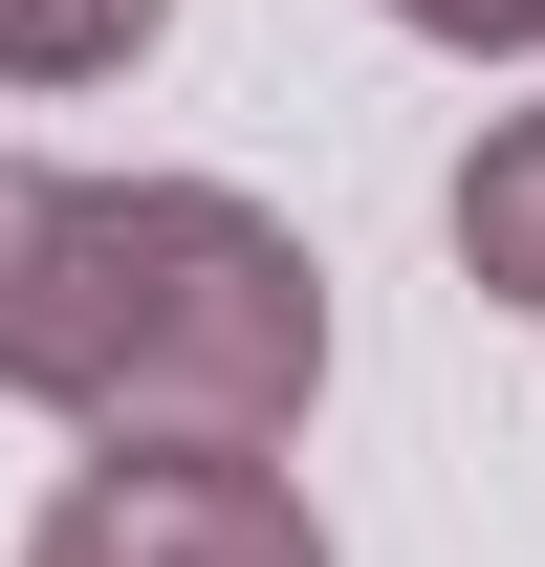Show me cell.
<instances>
[{"label":"cell","instance_id":"3","mask_svg":"<svg viewBox=\"0 0 545 567\" xmlns=\"http://www.w3.org/2000/svg\"><path fill=\"white\" fill-rule=\"evenodd\" d=\"M459 262H480V306H545V110H502L459 153Z\"/></svg>","mask_w":545,"mask_h":567},{"label":"cell","instance_id":"4","mask_svg":"<svg viewBox=\"0 0 545 567\" xmlns=\"http://www.w3.org/2000/svg\"><path fill=\"white\" fill-rule=\"evenodd\" d=\"M153 22L175 0H0V87H110V66H153Z\"/></svg>","mask_w":545,"mask_h":567},{"label":"cell","instance_id":"1","mask_svg":"<svg viewBox=\"0 0 545 567\" xmlns=\"http://www.w3.org/2000/svg\"><path fill=\"white\" fill-rule=\"evenodd\" d=\"M0 393L110 458H263L328 393V262L218 175H0Z\"/></svg>","mask_w":545,"mask_h":567},{"label":"cell","instance_id":"5","mask_svg":"<svg viewBox=\"0 0 545 567\" xmlns=\"http://www.w3.org/2000/svg\"><path fill=\"white\" fill-rule=\"evenodd\" d=\"M414 44H459V66H502V44H545V0H393Z\"/></svg>","mask_w":545,"mask_h":567},{"label":"cell","instance_id":"2","mask_svg":"<svg viewBox=\"0 0 545 567\" xmlns=\"http://www.w3.org/2000/svg\"><path fill=\"white\" fill-rule=\"evenodd\" d=\"M22 567H328V524L263 458H88Z\"/></svg>","mask_w":545,"mask_h":567}]
</instances>
